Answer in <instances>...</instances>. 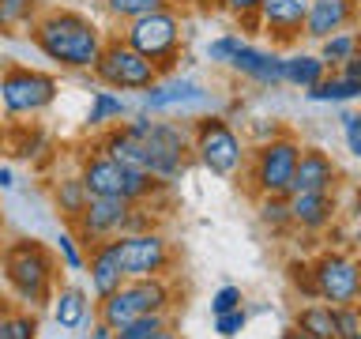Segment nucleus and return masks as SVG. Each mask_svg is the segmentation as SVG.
Returning a JSON list of instances; mask_svg holds the SVG:
<instances>
[{"mask_svg":"<svg viewBox=\"0 0 361 339\" xmlns=\"http://www.w3.org/2000/svg\"><path fill=\"white\" fill-rule=\"evenodd\" d=\"M237 45H241V38H237V34H222V38H214V42L207 45V56H211V61L230 64L233 53H237Z\"/></svg>","mask_w":361,"mask_h":339,"instance_id":"nucleus-31","label":"nucleus"},{"mask_svg":"<svg viewBox=\"0 0 361 339\" xmlns=\"http://www.w3.org/2000/svg\"><path fill=\"white\" fill-rule=\"evenodd\" d=\"M230 68H237L241 76L256 79V83H267V87L286 83V61L275 56V53H267V49H256V45H248V42L237 45Z\"/></svg>","mask_w":361,"mask_h":339,"instance_id":"nucleus-14","label":"nucleus"},{"mask_svg":"<svg viewBox=\"0 0 361 339\" xmlns=\"http://www.w3.org/2000/svg\"><path fill=\"white\" fill-rule=\"evenodd\" d=\"M335 181V166L324 151H305L293 170V185L290 192H327Z\"/></svg>","mask_w":361,"mask_h":339,"instance_id":"nucleus-17","label":"nucleus"},{"mask_svg":"<svg viewBox=\"0 0 361 339\" xmlns=\"http://www.w3.org/2000/svg\"><path fill=\"white\" fill-rule=\"evenodd\" d=\"M241 328H245V309H241V305H237V309H230V313H219V316H214V332L226 335V339L237 335Z\"/></svg>","mask_w":361,"mask_h":339,"instance_id":"nucleus-33","label":"nucleus"},{"mask_svg":"<svg viewBox=\"0 0 361 339\" xmlns=\"http://www.w3.org/2000/svg\"><path fill=\"white\" fill-rule=\"evenodd\" d=\"M113 245H117V260H121L124 279H151V275H162L169 268V245L154 230L121 234V237H113Z\"/></svg>","mask_w":361,"mask_h":339,"instance_id":"nucleus-9","label":"nucleus"},{"mask_svg":"<svg viewBox=\"0 0 361 339\" xmlns=\"http://www.w3.org/2000/svg\"><path fill=\"white\" fill-rule=\"evenodd\" d=\"M38 324H34L30 313H11V328H8V339H34Z\"/></svg>","mask_w":361,"mask_h":339,"instance_id":"nucleus-36","label":"nucleus"},{"mask_svg":"<svg viewBox=\"0 0 361 339\" xmlns=\"http://www.w3.org/2000/svg\"><path fill=\"white\" fill-rule=\"evenodd\" d=\"M207 102V90L196 87L192 79H177V83H166V87H147L143 90V106L147 109H169V106H200Z\"/></svg>","mask_w":361,"mask_h":339,"instance_id":"nucleus-19","label":"nucleus"},{"mask_svg":"<svg viewBox=\"0 0 361 339\" xmlns=\"http://www.w3.org/2000/svg\"><path fill=\"white\" fill-rule=\"evenodd\" d=\"M298 328H301V332H309V335H316V339H335L338 335V313L312 305V309H305L298 316Z\"/></svg>","mask_w":361,"mask_h":339,"instance_id":"nucleus-25","label":"nucleus"},{"mask_svg":"<svg viewBox=\"0 0 361 339\" xmlns=\"http://www.w3.org/2000/svg\"><path fill=\"white\" fill-rule=\"evenodd\" d=\"M259 19L267 23V30L279 34H298L305 30V16H309V0H259Z\"/></svg>","mask_w":361,"mask_h":339,"instance_id":"nucleus-18","label":"nucleus"},{"mask_svg":"<svg viewBox=\"0 0 361 339\" xmlns=\"http://www.w3.org/2000/svg\"><path fill=\"white\" fill-rule=\"evenodd\" d=\"M264 219H267V222H282V219H290V203H279V196L264 200Z\"/></svg>","mask_w":361,"mask_h":339,"instance_id":"nucleus-37","label":"nucleus"},{"mask_svg":"<svg viewBox=\"0 0 361 339\" xmlns=\"http://www.w3.org/2000/svg\"><path fill=\"white\" fill-rule=\"evenodd\" d=\"M158 332H166V316L162 313H143V316H132L128 324H121L113 339H154Z\"/></svg>","mask_w":361,"mask_h":339,"instance_id":"nucleus-27","label":"nucleus"},{"mask_svg":"<svg viewBox=\"0 0 361 339\" xmlns=\"http://www.w3.org/2000/svg\"><path fill=\"white\" fill-rule=\"evenodd\" d=\"M343 136H346L350 155L361 158V113H343Z\"/></svg>","mask_w":361,"mask_h":339,"instance_id":"nucleus-34","label":"nucleus"},{"mask_svg":"<svg viewBox=\"0 0 361 339\" xmlns=\"http://www.w3.org/2000/svg\"><path fill=\"white\" fill-rule=\"evenodd\" d=\"M124 42L132 45L135 53H143L147 61H166V56L177 53V42H180V19L173 11L158 8V11H147L140 19H128L124 27Z\"/></svg>","mask_w":361,"mask_h":339,"instance_id":"nucleus-8","label":"nucleus"},{"mask_svg":"<svg viewBox=\"0 0 361 339\" xmlns=\"http://www.w3.org/2000/svg\"><path fill=\"white\" fill-rule=\"evenodd\" d=\"M290 339H316V335H309V332H301V328H298V332H293Z\"/></svg>","mask_w":361,"mask_h":339,"instance_id":"nucleus-44","label":"nucleus"},{"mask_svg":"<svg viewBox=\"0 0 361 339\" xmlns=\"http://www.w3.org/2000/svg\"><path fill=\"white\" fill-rule=\"evenodd\" d=\"M30 34L38 49L61 68H94L102 49H106L98 27L75 11H49V16L34 19Z\"/></svg>","mask_w":361,"mask_h":339,"instance_id":"nucleus-1","label":"nucleus"},{"mask_svg":"<svg viewBox=\"0 0 361 339\" xmlns=\"http://www.w3.org/2000/svg\"><path fill=\"white\" fill-rule=\"evenodd\" d=\"M90 339H113V328L106 321H98L94 328H90Z\"/></svg>","mask_w":361,"mask_h":339,"instance_id":"nucleus-40","label":"nucleus"},{"mask_svg":"<svg viewBox=\"0 0 361 339\" xmlns=\"http://www.w3.org/2000/svg\"><path fill=\"white\" fill-rule=\"evenodd\" d=\"M166 305H169V290H166V282L158 275H151V279H124L109 298L98 302V316L117 332L121 324L132 321V316L162 313Z\"/></svg>","mask_w":361,"mask_h":339,"instance_id":"nucleus-5","label":"nucleus"},{"mask_svg":"<svg viewBox=\"0 0 361 339\" xmlns=\"http://www.w3.org/2000/svg\"><path fill=\"white\" fill-rule=\"evenodd\" d=\"M56 249H61V256H64L68 268L83 271V253H79V237L75 234H61V237H56Z\"/></svg>","mask_w":361,"mask_h":339,"instance_id":"nucleus-32","label":"nucleus"},{"mask_svg":"<svg viewBox=\"0 0 361 339\" xmlns=\"http://www.w3.org/2000/svg\"><path fill=\"white\" fill-rule=\"evenodd\" d=\"M361 290V271L346 256H327L316 264V294L327 302H354Z\"/></svg>","mask_w":361,"mask_h":339,"instance_id":"nucleus-13","label":"nucleus"},{"mask_svg":"<svg viewBox=\"0 0 361 339\" xmlns=\"http://www.w3.org/2000/svg\"><path fill=\"white\" fill-rule=\"evenodd\" d=\"M354 242L361 245V203H357V226H354Z\"/></svg>","mask_w":361,"mask_h":339,"instance_id":"nucleus-43","label":"nucleus"},{"mask_svg":"<svg viewBox=\"0 0 361 339\" xmlns=\"http://www.w3.org/2000/svg\"><path fill=\"white\" fill-rule=\"evenodd\" d=\"M154 339H177V335H173V332H158Z\"/></svg>","mask_w":361,"mask_h":339,"instance_id":"nucleus-45","label":"nucleus"},{"mask_svg":"<svg viewBox=\"0 0 361 339\" xmlns=\"http://www.w3.org/2000/svg\"><path fill=\"white\" fill-rule=\"evenodd\" d=\"M8 328H11V309L0 305V339H8Z\"/></svg>","mask_w":361,"mask_h":339,"instance_id":"nucleus-41","label":"nucleus"},{"mask_svg":"<svg viewBox=\"0 0 361 339\" xmlns=\"http://www.w3.org/2000/svg\"><path fill=\"white\" fill-rule=\"evenodd\" d=\"M354 332H361L357 316H354V313H338V339H350Z\"/></svg>","mask_w":361,"mask_h":339,"instance_id":"nucleus-38","label":"nucleus"},{"mask_svg":"<svg viewBox=\"0 0 361 339\" xmlns=\"http://www.w3.org/2000/svg\"><path fill=\"white\" fill-rule=\"evenodd\" d=\"M301 147L293 140H271L256 158V181L267 196H286L293 185V170H298Z\"/></svg>","mask_w":361,"mask_h":339,"instance_id":"nucleus-12","label":"nucleus"},{"mask_svg":"<svg viewBox=\"0 0 361 339\" xmlns=\"http://www.w3.org/2000/svg\"><path fill=\"white\" fill-rule=\"evenodd\" d=\"M226 8H230L233 16H248V11L259 8V0H226Z\"/></svg>","mask_w":361,"mask_h":339,"instance_id":"nucleus-39","label":"nucleus"},{"mask_svg":"<svg viewBox=\"0 0 361 339\" xmlns=\"http://www.w3.org/2000/svg\"><path fill=\"white\" fill-rule=\"evenodd\" d=\"M94 76L113 90H147V87H154V79H158V64L147 61L143 53H135L132 45L121 38V42H109L106 49H102L98 64H94Z\"/></svg>","mask_w":361,"mask_h":339,"instance_id":"nucleus-7","label":"nucleus"},{"mask_svg":"<svg viewBox=\"0 0 361 339\" xmlns=\"http://www.w3.org/2000/svg\"><path fill=\"white\" fill-rule=\"evenodd\" d=\"M143 219H135V208L132 200H117V196H90L87 208L79 211L75 219V230H79V242L87 249H94L102 242H113L121 234H135V226Z\"/></svg>","mask_w":361,"mask_h":339,"instance_id":"nucleus-6","label":"nucleus"},{"mask_svg":"<svg viewBox=\"0 0 361 339\" xmlns=\"http://www.w3.org/2000/svg\"><path fill=\"white\" fill-rule=\"evenodd\" d=\"M87 200H90V192L83 185V177H68L56 185V208H61L68 219H79V211L87 208Z\"/></svg>","mask_w":361,"mask_h":339,"instance_id":"nucleus-26","label":"nucleus"},{"mask_svg":"<svg viewBox=\"0 0 361 339\" xmlns=\"http://www.w3.org/2000/svg\"><path fill=\"white\" fill-rule=\"evenodd\" d=\"M335 203L327 192H290V219L301 226H324L331 219Z\"/></svg>","mask_w":361,"mask_h":339,"instance_id":"nucleus-20","label":"nucleus"},{"mask_svg":"<svg viewBox=\"0 0 361 339\" xmlns=\"http://www.w3.org/2000/svg\"><path fill=\"white\" fill-rule=\"evenodd\" d=\"M90 290L98 294V302L102 298H109L113 290L124 282V271H121V260H117V245L113 242H102L90 249Z\"/></svg>","mask_w":361,"mask_h":339,"instance_id":"nucleus-16","label":"nucleus"},{"mask_svg":"<svg viewBox=\"0 0 361 339\" xmlns=\"http://www.w3.org/2000/svg\"><path fill=\"white\" fill-rule=\"evenodd\" d=\"M83 185L90 196H117V200H143L151 192V174L140 166H128V162H117L113 155H90L83 162Z\"/></svg>","mask_w":361,"mask_h":339,"instance_id":"nucleus-3","label":"nucleus"},{"mask_svg":"<svg viewBox=\"0 0 361 339\" xmlns=\"http://www.w3.org/2000/svg\"><path fill=\"white\" fill-rule=\"evenodd\" d=\"M312 102H350V98H361V79H346V76H331V79H320L312 90H309Z\"/></svg>","mask_w":361,"mask_h":339,"instance_id":"nucleus-23","label":"nucleus"},{"mask_svg":"<svg viewBox=\"0 0 361 339\" xmlns=\"http://www.w3.org/2000/svg\"><path fill=\"white\" fill-rule=\"evenodd\" d=\"M354 19V0H309V16H305V34L309 38H331Z\"/></svg>","mask_w":361,"mask_h":339,"instance_id":"nucleus-15","label":"nucleus"},{"mask_svg":"<svg viewBox=\"0 0 361 339\" xmlns=\"http://www.w3.org/2000/svg\"><path fill=\"white\" fill-rule=\"evenodd\" d=\"M350 56H357V34H331V38H324V53L320 61L324 64H346Z\"/></svg>","mask_w":361,"mask_h":339,"instance_id":"nucleus-28","label":"nucleus"},{"mask_svg":"<svg viewBox=\"0 0 361 339\" xmlns=\"http://www.w3.org/2000/svg\"><path fill=\"white\" fill-rule=\"evenodd\" d=\"M350 339H361V332H354V335H350Z\"/></svg>","mask_w":361,"mask_h":339,"instance_id":"nucleus-46","label":"nucleus"},{"mask_svg":"<svg viewBox=\"0 0 361 339\" xmlns=\"http://www.w3.org/2000/svg\"><path fill=\"white\" fill-rule=\"evenodd\" d=\"M53 321L64 328V332H75V328L87 324V294L75 287H61L53 294Z\"/></svg>","mask_w":361,"mask_h":339,"instance_id":"nucleus-21","label":"nucleus"},{"mask_svg":"<svg viewBox=\"0 0 361 339\" xmlns=\"http://www.w3.org/2000/svg\"><path fill=\"white\" fill-rule=\"evenodd\" d=\"M124 113H128V106H124L121 95H113V90H94V98H90V129H98V124H109V121H121Z\"/></svg>","mask_w":361,"mask_h":339,"instance_id":"nucleus-24","label":"nucleus"},{"mask_svg":"<svg viewBox=\"0 0 361 339\" xmlns=\"http://www.w3.org/2000/svg\"><path fill=\"white\" fill-rule=\"evenodd\" d=\"M53 256L49 249L38 242H11L4 249V275L11 282V290L30 305H45L53 302Z\"/></svg>","mask_w":361,"mask_h":339,"instance_id":"nucleus-2","label":"nucleus"},{"mask_svg":"<svg viewBox=\"0 0 361 339\" xmlns=\"http://www.w3.org/2000/svg\"><path fill=\"white\" fill-rule=\"evenodd\" d=\"M324 72H327V64L320 61V56H312V53H293V56H286V83L301 87V90H312V87L324 79Z\"/></svg>","mask_w":361,"mask_h":339,"instance_id":"nucleus-22","label":"nucleus"},{"mask_svg":"<svg viewBox=\"0 0 361 339\" xmlns=\"http://www.w3.org/2000/svg\"><path fill=\"white\" fill-rule=\"evenodd\" d=\"M124 129L147 143V174L151 177L169 181L185 174V132L180 129H173L166 121H151V117H132Z\"/></svg>","mask_w":361,"mask_h":339,"instance_id":"nucleus-4","label":"nucleus"},{"mask_svg":"<svg viewBox=\"0 0 361 339\" xmlns=\"http://www.w3.org/2000/svg\"><path fill=\"white\" fill-rule=\"evenodd\" d=\"M56 98V79L34 68H8L0 76V102L8 113H38Z\"/></svg>","mask_w":361,"mask_h":339,"instance_id":"nucleus-10","label":"nucleus"},{"mask_svg":"<svg viewBox=\"0 0 361 339\" xmlns=\"http://www.w3.org/2000/svg\"><path fill=\"white\" fill-rule=\"evenodd\" d=\"M16 185V177H11V170L8 166H0V189H11Z\"/></svg>","mask_w":361,"mask_h":339,"instance_id":"nucleus-42","label":"nucleus"},{"mask_svg":"<svg viewBox=\"0 0 361 339\" xmlns=\"http://www.w3.org/2000/svg\"><path fill=\"white\" fill-rule=\"evenodd\" d=\"M34 19V0H0V30L27 27Z\"/></svg>","mask_w":361,"mask_h":339,"instance_id":"nucleus-29","label":"nucleus"},{"mask_svg":"<svg viewBox=\"0 0 361 339\" xmlns=\"http://www.w3.org/2000/svg\"><path fill=\"white\" fill-rule=\"evenodd\" d=\"M106 8L113 11L117 19H140L147 16V11H158V8H166V0H106Z\"/></svg>","mask_w":361,"mask_h":339,"instance_id":"nucleus-30","label":"nucleus"},{"mask_svg":"<svg viewBox=\"0 0 361 339\" xmlns=\"http://www.w3.org/2000/svg\"><path fill=\"white\" fill-rule=\"evenodd\" d=\"M357 56H361V38H357Z\"/></svg>","mask_w":361,"mask_h":339,"instance_id":"nucleus-47","label":"nucleus"},{"mask_svg":"<svg viewBox=\"0 0 361 339\" xmlns=\"http://www.w3.org/2000/svg\"><path fill=\"white\" fill-rule=\"evenodd\" d=\"M196 155L211 174H233L241 166V140L233 136V129H226L222 121H203L196 132Z\"/></svg>","mask_w":361,"mask_h":339,"instance_id":"nucleus-11","label":"nucleus"},{"mask_svg":"<svg viewBox=\"0 0 361 339\" xmlns=\"http://www.w3.org/2000/svg\"><path fill=\"white\" fill-rule=\"evenodd\" d=\"M237 305H241V290H237V287H222V290L211 298V313L219 316V313H230V309H237Z\"/></svg>","mask_w":361,"mask_h":339,"instance_id":"nucleus-35","label":"nucleus"}]
</instances>
